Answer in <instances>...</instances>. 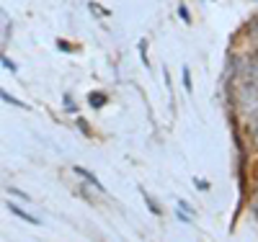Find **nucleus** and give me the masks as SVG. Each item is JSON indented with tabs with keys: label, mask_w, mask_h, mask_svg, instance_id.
Returning <instances> with one entry per match:
<instances>
[{
	"label": "nucleus",
	"mask_w": 258,
	"mask_h": 242,
	"mask_svg": "<svg viewBox=\"0 0 258 242\" xmlns=\"http://www.w3.org/2000/svg\"><path fill=\"white\" fill-rule=\"evenodd\" d=\"M250 139H253V144L258 147V119L250 124Z\"/></svg>",
	"instance_id": "1"
},
{
	"label": "nucleus",
	"mask_w": 258,
	"mask_h": 242,
	"mask_svg": "<svg viewBox=\"0 0 258 242\" xmlns=\"http://www.w3.org/2000/svg\"><path fill=\"white\" fill-rule=\"evenodd\" d=\"M0 98H3V101H8V103H13V106H24V103H21V101H16L13 96H8L6 91H0Z\"/></svg>",
	"instance_id": "2"
},
{
	"label": "nucleus",
	"mask_w": 258,
	"mask_h": 242,
	"mask_svg": "<svg viewBox=\"0 0 258 242\" xmlns=\"http://www.w3.org/2000/svg\"><path fill=\"white\" fill-rule=\"evenodd\" d=\"M8 24H11V21H8V16H6V11H3V8H0V29H3V31H6V29H8Z\"/></svg>",
	"instance_id": "3"
},
{
	"label": "nucleus",
	"mask_w": 258,
	"mask_h": 242,
	"mask_svg": "<svg viewBox=\"0 0 258 242\" xmlns=\"http://www.w3.org/2000/svg\"><path fill=\"white\" fill-rule=\"evenodd\" d=\"M183 83H186V88H191V77H188V70H183Z\"/></svg>",
	"instance_id": "4"
},
{
	"label": "nucleus",
	"mask_w": 258,
	"mask_h": 242,
	"mask_svg": "<svg viewBox=\"0 0 258 242\" xmlns=\"http://www.w3.org/2000/svg\"><path fill=\"white\" fill-rule=\"evenodd\" d=\"M93 106H103V96H93Z\"/></svg>",
	"instance_id": "5"
}]
</instances>
